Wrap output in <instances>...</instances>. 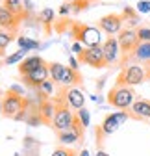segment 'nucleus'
<instances>
[{"mask_svg": "<svg viewBox=\"0 0 150 156\" xmlns=\"http://www.w3.org/2000/svg\"><path fill=\"white\" fill-rule=\"evenodd\" d=\"M54 104H56V117H54V125L52 128L58 132H63V130H69L74 123V117L76 113L72 112V108L69 106L67 102V86H60L58 91L54 95Z\"/></svg>", "mask_w": 150, "mask_h": 156, "instance_id": "nucleus-1", "label": "nucleus"}, {"mask_svg": "<svg viewBox=\"0 0 150 156\" xmlns=\"http://www.w3.org/2000/svg\"><path fill=\"white\" fill-rule=\"evenodd\" d=\"M30 108V99L22 95L21 87H9L4 91V99H2V115L6 119H17L22 112H26Z\"/></svg>", "mask_w": 150, "mask_h": 156, "instance_id": "nucleus-2", "label": "nucleus"}, {"mask_svg": "<svg viewBox=\"0 0 150 156\" xmlns=\"http://www.w3.org/2000/svg\"><path fill=\"white\" fill-rule=\"evenodd\" d=\"M98 26H91V24H82V23H72L70 26V35L76 39L78 43L85 47H97L102 45V35H100Z\"/></svg>", "mask_w": 150, "mask_h": 156, "instance_id": "nucleus-3", "label": "nucleus"}, {"mask_svg": "<svg viewBox=\"0 0 150 156\" xmlns=\"http://www.w3.org/2000/svg\"><path fill=\"white\" fill-rule=\"evenodd\" d=\"M135 91L130 86H113L107 93V104L117 110H130L132 104L137 101Z\"/></svg>", "mask_w": 150, "mask_h": 156, "instance_id": "nucleus-4", "label": "nucleus"}, {"mask_svg": "<svg viewBox=\"0 0 150 156\" xmlns=\"http://www.w3.org/2000/svg\"><path fill=\"white\" fill-rule=\"evenodd\" d=\"M117 41H119V47H121V56H122V67H126V63L132 60V54L134 50L137 48V45L141 43L139 37H137V30L134 28H122L121 34L117 35Z\"/></svg>", "mask_w": 150, "mask_h": 156, "instance_id": "nucleus-5", "label": "nucleus"}, {"mask_svg": "<svg viewBox=\"0 0 150 156\" xmlns=\"http://www.w3.org/2000/svg\"><path fill=\"white\" fill-rule=\"evenodd\" d=\"M146 80V71L143 65L139 63H134V65H126L121 69L119 76H117V80H115V86H130V87H134V86H139Z\"/></svg>", "mask_w": 150, "mask_h": 156, "instance_id": "nucleus-6", "label": "nucleus"}, {"mask_svg": "<svg viewBox=\"0 0 150 156\" xmlns=\"http://www.w3.org/2000/svg\"><path fill=\"white\" fill-rule=\"evenodd\" d=\"M78 62L84 63V65H89L93 69H104V67H107L106 58H104V50H102V45L84 47L82 52L78 54Z\"/></svg>", "mask_w": 150, "mask_h": 156, "instance_id": "nucleus-7", "label": "nucleus"}, {"mask_svg": "<svg viewBox=\"0 0 150 156\" xmlns=\"http://www.w3.org/2000/svg\"><path fill=\"white\" fill-rule=\"evenodd\" d=\"M58 141L61 145H70V143H76V141H84L85 138V126L82 125L80 117L76 115L74 117V123L69 130H63V132H58Z\"/></svg>", "mask_w": 150, "mask_h": 156, "instance_id": "nucleus-8", "label": "nucleus"}, {"mask_svg": "<svg viewBox=\"0 0 150 156\" xmlns=\"http://www.w3.org/2000/svg\"><path fill=\"white\" fill-rule=\"evenodd\" d=\"M121 119H119V115L117 113H109L104 117V121L95 128V138H97V143L102 145V141L107 138V136H111L113 132H117L121 128Z\"/></svg>", "mask_w": 150, "mask_h": 156, "instance_id": "nucleus-9", "label": "nucleus"}, {"mask_svg": "<svg viewBox=\"0 0 150 156\" xmlns=\"http://www.w3.org/2000/svg\"><path fill=\"white\" fill-rule=\"evenodd\" d=\"M98 28L104 34H107V35H119L121 30L124 28V17H122V13H109V15L100 17Z\"/></svg>", "mask_w": 150, "mask_h": 156, "instance_id": "nucleus-10", "label": "nucleus"}, {"mask_svg": "<svg viewBox=\"0 0 150 156\" xmlns=\"http://www.w3.org/2000/svg\"><path fill=\"white\" fill-rule=\"evenodd\" d=\"M21 78H22V84H26V87H30V89H37L45 80H48V78H50L48 62H46L45 65H41V67H37L35 71H32L30 74L21 76Z\"/></svg>", "mask_w": 150, "mask_h": 156, "instance_id": "nucleus-11", "label": "nucleus"}, {"mask_svg": "<svg viewBox=\"0 0 150 156\" xmlns=\"http://www.w3.org/2000/svg\"><path fill=\"white\" fill-rule=\"evenodd\" d=\"M102 50H104V58H106V63L109 65H115L119 63V58H121V47L115 35H107V39L102 43Z\"/></svg>", "mask_w": 150, "mask_h": 156, "instance_id": "nucleus-12", "label": "nucleus"}, {"mask_svg": "<svg viewBox=\"0 0 150 156\" xmlns=\"http://www.w3.org/2000/svg\"><path fill=\"white\" fill-rule=\"evenodd\" d=\"M21 24H22V19L21 17L13 15L9 9H6L2 4H0V28L8 30L11 34H17L19 28H21Z\"/></svg>", "mask_w": 150, "mask_h": 156, "instance_id": "nucleus-13", "label": "nucleus"}, {"mask_svg": "<svg viewBox=\"0 0 150 156\" xmlns=\"http://www.w3.org/2000/svg\"><path fill=\"white\" fill-rule=\"evenodd\" d=\"M130 119H137V121H145L150 119V101L148 99H137L132 108L128 110Z\"/></svg>", "mask_w": 150, "mask_h": 156, "instance_id": "nucleus-14", "label": "nucleus"}, {"mask_svg": "<svg viewBox=\"0 0 150 156\" xmlns=\"http://www.w3.org/2000/svg\"><path fill=\"white\" fill-rule=\"evenodd\" d=\"M46 62L41 56H28L26 60H22L21 63H19V76H26V74H30L32 71H35L37 67H41Z\"/></svg>", "mask_w": 150, "mask_h": 156, "instance_id": "nucleus-15", "label": "nucleus"}, {"mask_svg": "<svg viewBox=\"0 0 150 156\" xmlns=\"http://www.w3.org/2000/svg\"><path fill=\"white\" fill-rule=\"evenodd\" d=\"M39 115H41L45 126H52L54 125V117H56V104H54V101L48 99V101L39 102Z\"/></svg>", "mask_w": 150, "mask_h": 156, "instance_id": "nucleus-16", "label": "nucleus"}, {"mask_svg": "<svg viewBox=\"0 0 150 156\" xmlns=\"http://www.w3.org/2000/svg\"><path fill=\"white\" fill-rule=\"evenodd\" d=\"M67 102L72 110H82L84 108V102H85V97L82 93V89L78 87H67Z\"/></svg>", "mask_w": 150, "mask_h": 156, "instance_id": "nucleus-17", "label": "nucleus"}, {"mask_svg": "<svg viewBox=\"0 0 150 156\" xmlns=\"http://www.w3.org/2000/svg\"><path fill=\"white\" fill-rule=\"evenodd\" d=\"M0 4H2L6 9H9L13 15L21 17L22 21H26V19L30 17V15H28V11H26V8H24V2H22V0H2Z\"/></svg>", "mask_w": 150, "mask_h": 156, "instance_id": "nucleus-18", "label": "nucleus"}, {"mask_svg": "<svg viewBox=\"0 0 150 156\" xmlns=\"http://www.w3.org/2000/svg\"><path fill=\"white\" fill-rule=\"evenodd\" d=\"M78 84H84V76L78 69H72V67H65V74H63V80H61V86H67V87H72V86H78Z\"/></svg>", "mask_w": 150, "mask_h": 156, "instance_id": "nucleus-19", "label": "nucleus"}, {"mask_svg": "<svg viewBox=\"0 0 150 156\" xmlns=\"http://www.w3.org/2000/svg\"><path fill=\"white\" fill-rule=\"evenodd\" d=\"M132 60L137 62V63H143V65L150 63V43L141 41L137 45V48L134 50V54H132Z\"/></svg>", "mask_w": 150, "mask_h": 156, "instance_id": "nucleus-20", "label": "nucleus"}, {"mask_svg": "<svg viewBox=\"0 0 150 156\" xmlns=\"http://www.w3.org/2000/svg\"><path fill=\"white\" fill-rule=\"evenodd\" d=\"M122 17H124V24H126V28H134V30H137V28L141 26L139 13H137L134 8H124Z\"/></svg>", "mask_w": 150, "mask_h": 156, "instance_id": "nucleus-21", "label": "nucleus"}, {"mask_svg": "<svg viewBox=\"0 0 150 156\" xmlns=\"http://www.w3.org/2000/svg\"><path fill=\"white\" fill-rule=\"evenodd\" d=\"M54 19H56V13H54V9H50V8L41 9V13L37 15V21H39V23L45 26V32H46V34H50V32H52Z\"/></svg>", "mask_w": 150, "mask_h": 156, "instance_id": "nucleus-22", "label": "nucleus"}, {"mask_svg": "<svg viewBox=\"0 0 150 156\" xmlns=\"http://www.w3.org/2000/svg\"><path fill=\"white\" fill-rule=\"evenodd\" d=\"M65 67L63 63H58V62H48V69H50V78L61 86V80H63V74H65Z\"/></svg>", "mask_w": 150, "mask_h": 156, "instance_id": "nucleus-23", "label": "nucleus"}, {"mask_svg": "<svg viewBox=\"0 0 150 156\" xmlns=\"http://www.w3.org/2000/svg\"><path fill=\"white\" fill-rule=\"evenodd\" d=\"M28 54V50H24V48H19L17 52H13L11 56H8L6 58V65H13V63H21L22 60H26V56Z\"/></svg>", "mask_w": 150, "mask_h": 156, "instance_id": "nucleus-24", "label": "nucleus"}, {"mask_svg": "<svg viewBox=\"0 0 150 156\" xmlns=\"http://www.w3.org/2000/svg\"><path fill=\"white\" fill-rule=\"evenodd\" d=\"M17 43L21 48L24 50H33V48H39V41H35V39H30V37H19Z\"/></svg>", "mask_w": 150, "mask_h": 156, "instance_id": "nucleus-25", "label": "nucleus"}, {"mask_svg": "<svg viewBox=\"0 0 150 156\" xmlns=\"http://www.w3.org/2000/svg\"><path fill=\"white\" fill-rule=\"evenodd\" d=\"M69 4H70V13H82L89 9L91 0H76V2H69Z\"/></svg>", "mask_w": 150, "mask_h": 156, "instance_id": "nucleus-26", "label": "nucleus"}, {"mask_svg": "<svg viewBox=\"0 0 150 156\" xmlns=\"http://www.w3.org/2000/svg\"><path fill=\"white\" fill-rule=\"evenodd\" d=\"M15 35H17V34H11V32H8V30H2V28H0V48L6 50L8 45L13 41Z\"/></svg>", "mask_w": 150, "mask_h": 156, "instance_id": "nucleus-27", "label": "nucleus"}, {"mask_svg": "<svg viewBox=\"0 0 150 156\" xmlns=\"http://www.w3.org/2000/svg\"><path fill=\"white\" fill-rule=\"evenodd\" d=\"M137 37H139V41L150 43V24H141L137 28Z\"/></svg>", "mask_w": 150, "mask_h": 156, "instance_id": "nucleus-28", "label": "nucleus"}, {"mask_svg": "<svg viewBox=\"0 0 150 156\" xmlns=\"http://www.w3.org/2000/svg\"><path fill=\"white\" fill-rule=\"evenodd\" d=\"M78 154L80 152L76 149H70V147H58L52 152V156H78Z\"/></svg>", "mask_w": 150, "mask_h": 156, "instance_id": "nucleus-29", "label": "nucleus"}, {"mask_svg": "<svg viewBox=\"0 0 150 156\" xmlns=\"http://www.w3.org/2000/svg\"><path fill=\"white\" fill-rule=\"evenodd\" d=\"M76 115L80 117V121H82V125H84V126L87 128V126H89V123H91V115H89V110H87V108L84 106L82 110H78V112H76Z\"/></svg>", "mask_w": 150, "mask_h": 156, "instance_id": "nucleus-30", "label": "nucleus"}, {"mask_svg": "<svg viewBox=\"0 0 150 156\" xmlns=\"http://www.w3.org/2000/svg\"><path fill=\"white\" fill-rule=\"evenodd\" d=\"M137 13H150V0H139L137 2Z\"/></svg>", "mask_w": 150, "mask_h": 156, "instance_id": "nucleus-31", "label": "nucleus"}, {"mask_svg": "<svg viewBox=\"0 0 150 156\" xmlns=\"http://www.w3.org/2000/svg\"><path fill=\"white\" fill-rule=\"evenodd\" d=\"M69 13H70V4H69V2L61 4V6H60V15L65 17V15H69Z\"/></svg>", "mask_w": 150, "mask_h": 156, "instance_id": "nucleus-32", "label": "nucleus"}, {"mask_svg": "<svg viewBox=\"0 0 150 156\" xmlns=\"http://www.w3.org/2000/svg\"><path fill=\"white\" fill-rule=\"evenodd\" d=\"M22 2H24V8H26V11H28V15H33V2H32V0H22Z\"/></svg>", "mask_w": 150, "mask_h": 156, "instance_id": "nucleus-33", "label": "nucleus"}, {"mask_svg": "<svg viewBox=\"0 0 150 156\" xmlns=\"http://www.w3.org/2000/svg\"><path fill=\"white\" fill-rule=\"evenodd\" d=\"M69 67H72V69H80V65H78V58L70 56V58H69Z\"/></svg>", "mask_w": 150, "mask_h": 156, "instance_id": "nucleus-34", "label": "nucleus"}, {"mask_svg": "<svg viewBox=\"0 0 150 156\" xmlns=\"http://www.w3.org/2000/svg\"><path fill=\"white\" fill-rule=\"evenodd\" d=\"M82 48H84V47H82V43H78V41L72 45V52H76V54H80V52H82Z\"/></svg>", "mask_w": 150, "mask_h": 156, "instance_id": "nucleus-35", "label": "nucleus"}, {"mask_svg": "<svg viewBox=\"0 0 150 156\" xmlns=\"http://www.w3.org/2000/svg\"><path fill=\"white\" fill-rule=\"evenodd\" d=\"M95 156H109V154H107V152H106V151H102V149H98V151H97V154H95Z\"/></svg>", "mask_w": 150, "mask_h": 156, "instance_id": "nucleus-36", "label": "nucleus"}, {"mask_svg": "<svg viewBox=\"0 0 150 156\" xmlns=\"http://www.w3.org/2000/svg\"><path fill=\"white\" fill-rule=\"evenodd\" d=\"M2 99H4V93L0 91V115H2Z\"/></svg>", "mask_w": 150, "mask_h": 156, "instance_id": "nucleus-37", "label": "nucleus"}, {"mask_svg": "<svg viewBox=\"0 0 150 156\" xmlns=\"http://www.w3.org/2000/svg\"><path fill=\"white\" fill-rule=\"evenodd\" d=\"M78 156H89V151H87V149H84V151H82Z\"/></svg>", "mask_w": 150, "mask_h": 156, "instance_id": "nucleus-38", "label": "nucleus"}, {"mask_svg": "<svg viewBox=\"0 0 150 156\" xmlns=\"http://www.w3.org/2000/svg\"><path fill=\"white\" fill-rule=\"evenodd\" d=\"M67 2H76V0H67Z\"/></svg>", "mask_w": 150, "mask_h": 156, "instance_id": "nucleus-39", "label": "nucleus"}]
</instances>
